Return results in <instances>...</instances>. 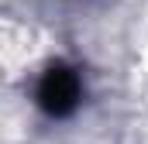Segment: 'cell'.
<instances>
[{
  "label": "cell",
  "mask_w": 148,
  "mask_h": 144,
  "mask_svg": "<svg viewBox=\"0 0 148 144\" xmlns=\"http://www.w3.org/2000/svg\"><path fill=\"white\" fill-rule=\"evenodd\" d=\"M35 100L48 117H69L83 100V82L69 65H48L38 79Z\"/></svg>",
  "instance_id": "cell-1"
}]
</instances>
